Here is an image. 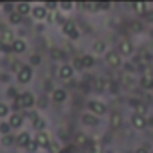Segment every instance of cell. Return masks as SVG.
Returning a JSON list of instances; mask_svg holds the SVG:
<instances>
[{"label": "cell", "mask_w": 153, "mask_h": 153, "mask_svg": "<svg viewBox=\"0 0 153 153\" xmlns=\"http://www.w3.org/2000/svg\"><path fill=\"white\" fill-rule=\"evenodd\" d=\"M105 61H106V65H110L112 68H117V67H121V63H123V56H121L117 51H108V52L105 54Z\"/></svg>", "instance_id": "cell-1"}, {"label": "cell", "mask_w": 153, "mask_h": 153, "mask_svg": "<svg viewBox=\"0 0 153 153\" xmlns=\"http://www.w3.org/2000/svg\"><path fill=\"white\" fill-rule=\"evenodd\" d=\"M61 31H63V34L68 36L70 40H78V38H79V31H78V27H76L74 22H65V24L61 25Z\"/></svg>", "instance_id": "cell-2"}, {"label": "cell", "mask_w": 153, "mask_h": 153, "mask_svg": "<svg viewBox=\"0 0 153 153\" xmlns=\"http://www.w3.org/2000/svg\"><path fill=\"white\" fill-rule=\"evenodd\" d=\"M88 110H90V114H94V115H105L106 114V105L103 103V101H97V99H94V101H90L88 103Z\"/></svg>", "instance_id": "cell-3"}, {"label": "cell", "mask_w": 153, "mask_h": 153, "mask_svg": "<svg viewBox=\"0 0 153 153\" xmlns=\"http://www.w3.org/2000/svg\"><path fill=\"white\" fill-rule=\"evenodd\" d=\"M58 76H59V79H63V81L72 79V76H74V67L68 65V63H63V65L59 67V70H58Z\"/></svg>", "instance_id": "cell-4"}, {"label": "cell", "mask_w": 153, "mask_h": 153, "mask_svg": "<svg viewBox=\"0 0 153 153\" xmlns=\"http://www.w3.org/2000/svg\"><path fill=\"white\" fill-rule=\"evenodd\" d=\"M131 126L135 128V130H142V128H146V124H148V119H146V115H142V114H131Z\"/></svg>", "instance_id": "cell-5"}, {"label": "cell", "mask_w": 153, "mask_h": 153, "mask_svg": "<svg viewBox=\"0 0 153 153\" xmlns=\"http://www.w3.org/2000/svg\"><path fill=\"white\" fill-rule=\"evenodd\" d=\"M133 43L131 42H128V40H123V42H119V45H117V52L121 54V56H131L133 54Z\"/></svg>", "instance_id": "cell-6"}, {"label": "cell", "mask_w": 153, "mask_h": 153, "mask_svg": "<svg viewBox=\"0 0 153 153\" xmlns=\"http://www.w3.org/2000/svg\"><path fill=\"white\" fill-rule=\"evenodd\" d=\"M47 15H49V11L45 9L43 4H42V6H33L31 16H33L34 20H47Z\"/></svg>", "instance_id": "cell-7"}, {"label": "cell", "mask_w": 153, "mask_h": 153, "mask_svg": "<svg viewBox=\"0 0 153 153\" xmlns=\"http://www.w3.org/2000/svg\"><path fill=\"white\" fill-rule=\"evenodd\" d=\"M18 78V83H29L31 81V78H33V68H31V65H24V68H22V72L16 76Z\"/></svg>", "instance_id": "cell-8"}, {"label": "cell", "mask_w": 153, "mask_h": 153, "mask_svg": "<svg viewBox=\"0 0 153 153\" xmlns=\"http://www.w3.org/2000/svg\"><path fill=\"white\" fill-rule=\"evenodd\" d=\"M51 99H52L54 103H58V105L65 103V101H67V90H65V88H54L52 94H51Z\"/></svg>", "instance_id": "cell-9"}, {"label": "cell", "mask_w": 153, "mask_h": 153, "mask_svg": "<svg viewBox=\"0 0 153 153\" xmlns=\"http://www.w3.org/2000/svg\"><path fill=\"white\" fill-rule=\"evenodd\" d=\"M20 103H22V108H33L36 105V97L31 92H25L20 96Z\"/></svg>", "instance_id": "cell-10"}, {"label": "cell", "mask_w": 153, "mask_h": 153, "mask_svg": "<svg viewBox=\"0 0 153 153\" xmlns=\"http://www.w3.org/2000/svg\"><path fill=\"white\" fill-rule=\"evenodd\" d=\"M15 42V34L11 29H4V31H0V43H4V45H13Z\"/></svg>", "instance_id": "cell-11"}, {"label": "cell", "mask_w": 153, "mask_h": 153, "mask_svg": "<svg viewBox=\"0 0 153 153\" xmlns=\"http://www.w3.org/2000/svg\"><path fill=\"white\" fill-rule=\"evenodd\" d=\"M7 123L11 124V128H13V130L22 128V124H24V115H22V114H18V112H15V114H11V115H9V121H7Z\"/></svg>", "instance_id": "cell-12"}, {"label": "cell", "mask_w": 153, "mask_h": 153, "mask_svg": "<svg viewBox=\"0 0 153 153\" xmlns=\"http://www.w3.org/2000/svg\"><path fill=\"white\" fill-rule=\"evenodd\" d=\"M81 123L85 124V126H97V123H99V119H97V115H94V114H83L81 115Z\"/></svg>", "instance_id": "cell-13"}, {"label": "cell", "mask_w": 153, "mask_h": 153, "mask_svg": "<svg viewBox=\"0 0 153 153\" xmlns=\"http://www.w3.org/2000/svg\"><path fill=\"white\" fill-rule=\"evenodd\" d=\"M36 142H38L40 148H47V146L51 144V139H49L47 131H40V133H36Z\"/></svg>", "instance_id": "cell-14"}, {"label": "cell", "mask_w": 153, "mask_h": 153, "mask_svg": "<svg viewBox=\"0 0 153 153\" xmlns=\"http://www.w3.org/2000/svg\"><path fill=\"white\" fill-rule=\"evenodd\" d=\"M25 49H27V43H25L24 40H15L13 45H11V51H13L15 54H22Z\"/></svg>", "instance_id": "cell-15"}, {"label": "cell", "mask_w": 153, "mask_h": 153, "mask_svg": "<svg viewBox=\"0 0 153 153\" xmlns=\"http://www.w3.org/2000/svg\"><path fill=\"white\" fill-rule=\"evenodd\" d=\"M92 51H94V54H106L108 51H106V43L103 42V40H97V42H94V45H92Z\"/></svg>", "instance_id": "cell-16"}, {"label": "cell", "mask_w": 153, "mask_h": 153, "mask_svg": "<svg viewBox=\"0 0 153 153\" xmlns=\"http://www.w3.org/2000/svg\"><path fill=\"white\" fill-rule=\"evenodd\" d=\"M31 140H33V139H31V135H29L27 131H24V133H20V135L16 137V144L22 146V148H27Z\"/></svg>", "instance_id": "cell-17"}, {"label": "cell", "mask_w": 153, "mask_h": 153, "mask_svg": "<svg viewBox=\"0 0 153 153\" xmlns=\"http://www.w3.org/2000/svg\"><path fill=\"white\" fill-rule=\"evenodd\" d=\"M81 63H83V68H92L96 65V58L92 54H85L81 56Z\"/></svg>", "instance_id": "cell-18"}, {"label": "cell", "mask_w": 153, "mask_h": 153, "mask_svg": "<svg viewBox=\"0 0 153 153\" xmlns=\"http://www.w3.org/2000/svg\"><path fill=\"white\" fill-rule=\"evenodd\" d=\"M9 22H11L13 25H20V24L24 22V16H22V15L15 9L13 13H9Z\"/></svg>", "instance_id": "cell-19"}, {"label": "cell", "mask_w": 153, "mask_h": 153, "mask_svg": "<svg viewBox=\"0 0 153 153\" xmlns=\"http://www.w3.org/2000/svg\"><path fill=\"white\" fill-rule=\"evenodd\" d=\"M140 87L142 88H146V90H151L153 88V78L148 74V76H142L140 78Z\"/></svg>", "instance_id": "cell-20"}, {"label": "cell", "mask_w": 153, "mask_h": 153, "mask_svg": "<svg viewBox=\"0 0 153 153\" xmlns=\"http://www.w3.org/2000/svg\"><path fill=\"white\" fill-rule=\"evenodd\" d=\"M74 144H78V146H85V144H88L87 135H85V133H76V135H74Z\"/></svg>", "instance_id": "cell-21"}, {"label": "cell", "mask_w": 153, "mask_h": 153, "mask_svg": "<svg viewBox=\"0 0 153 153\" xmlns=\"http://www.w3.org/2000/svg\"><path fill=\"white\" fill-rule=\"evenodd\" d=\"M16 11H18L22 16H25V15H31L33 6H29V4H18V6H16Z\"/></svg>", "instance_id": "cell-22"}, {"label": "cell", "mask_w": 153, "mask_h": 153, "mask_svg": "<svg viewBox=\"0 0 153 153\" xmlns=\"http://www.w3.org/2000/svg\"><path fill=\"white\" fill-rule=\"evenodd\" d=\"M33 126H34V130L40 133V131H43V130H45V121L38 115L36 119H33Z\"/></svg>", "instance_id": "cell-23"}, {"label": "cell", "mask_w": 153, "mask_h": 153, "mask_svg": "<svg viewBox=\"0 0 153 153\" xmlns=\"http://www.w3.org/2000/svg\"><path fill=\"white\" fill-rule=\"evenodd\" d=\"M110 126L112 128H119L121 126V115L119 114H112L110 115Z\"/></svg>", "instance_id": "cell-24"}, {"label": "cell", "mask_w": 153, "mask_h": 153, "mask_svg": "<svg viewBox=\"0 0 153 153\" xmlns=\"http://www.w3.org/2000/svg\"><path fill=\"white\" fill-rule=\"evenodd\" d=\"M16 144V137L13 135H2V146H13Z\"/></svg>", "instance_id": "cell-25"}, {"label": "cell", "mask_w": 153, "mask_h": 153, "mask_svg": "<svg viewBox=\"0 0 153 153\" xmlns=\"http://www.w3.org/2000/svg\"><path fill=\"white\" fill-rule=\"evenodd\" d=\"M11 112H9V105L6 103H0V119H4V117H9Z\"/></svg>", "instance_id": "cell-26"}, {"label": "cell", "mask_w": 153, "mask_h": 153, "mask_svg": "<svg viewBox=\"0 0 153 153\" xmlns=\"http://www.w3.org/2000/svg\"><path fill=\"white\" fill-rule=\"evenodd\" d=\"M51 58L52 59H65V52L59 49H51Z\"/></svg>", "instance_id": "cell-27"}, {"label": "cell", "mask_w": 153, "mask_h": 153, "mask_svg": "<svg viewBox=\"0 0 153 153\" xmlns=\"http://www.w3.org/2000/svg\"><path fill=\"white\" fill-rule=\"evenodd\" d=\"M13 128H11V124L9 123H0V133H2V135H9V131H11Z\"/></svg>", "instance_id": "cell-28"}, {"label": "cell", "mask_w": 153, "mask_h": 153, "mask_svg": "<svg viewBox=\"0 0 153 153\" xmlns=\"http://www.w3.org/2000/svg\"><path fill=\"white\" fill-rule=\"evenodd\" d=\"M58 9H61V11H70V9H74V4L72 2H59L58 4Z\"/></svg>", "instance_id": "cell-29"}, {"label": "cell", "mask_w": 153, "mask_h": 153, "mask_svg": "<svg viewBox=\"0 0 153 153\" xmlns=\"http://www.w3.org/2000/svg\"><path fill=\"white\" fill-rule=\"evenodd\" d=\"M22 68H24V65H22L20 61H13V63H11V70H13V72H16V76L22 72Z\"/></svg>", "instance_id": "cell-30"}, {"label": "cell", "mask_w": 153, "mask_h": 153, "mask_svg": "<svg viewBox=\"0 0 153 153\" xmlns=\"http://www.w3.org/2000/svg\"><path fill=\"white\" fill-rule=\"evenodd\" d=\"M29 61H31V67H34V65H40L42 63V58H40V54H33Z\"/></svg>", "instance_id": "cell-31"}, {"label": "cell", "mask_w": 153, "mask_h": 153, "mask_svg": "<svg viewBox=\"0 0 153 153\" xmlns=\"http://www.w3.org/2000/svg\"><path fill=\"white\" fill-rule=\"evenodd\" d=\"M6 94H7V97H11V99H13V101H15V99H18V97H20V96H18V94H16V90H15V88H13V87H9V88H7V92H6Z\"/></svg>", "instance_id": "cell-32"}, {"label": "cell", "mask_w": 153, "mask_h": 153, "mask_svg": "<svg viewBox=\"0 0 153 153\" xmlns=\"http://www.w3.org/2000/svg\"><path fill=\"white\" fill-rule=\"evenodd\" d=\"M38 148H40V146H38V142H36V139H33V140L29 142V146H27V149H29L31 153H34V151H36Z\"/></svg>", "instance_id": "cell-33"}, {"label": "cell", "mask_w": 153, "mask_h": 153, "mask_svg": "<svg viewBox=\"0 0 153 153\" xmlns=\"http://www.w3.org/2000/svg\"><path fill=\"white\" fill-rule=\"evenodd\" d=\"M133 9H135L139 15H144V11H146V4H135Z\"/></svg>", "instance_id": "cell-34"}, {"label": "cell", "mask_w": 153, "mask_h": 153, "mask_svg": "<svg viewBox=\"0 0 153 153\" xmlns=\"http://www.w3.org/2000/svg\"><path fill=\"white\" fill-rule=\"evenodd\" d=\"M90 153H103L101 144H92V146H90Z\"/></svg>", "instance_id": "cell-35"}, {"label": "cell", "mask_w": 153, "mask_h": 153, "mask_svg": "<svg viewBox=\"0 0 153 153\" xmlns=\"http://www.w3.org/2000/svg\"><path fill=\"white\" fill-rule=\"evenodd\" d=\"M72 67H74V70H76V68H78V70H81V68H83L81 58H76V59H74V65H72Z\"/></svg>", "instance_id": "cell-36"}, {"label": "cell", "mask_w": 153, "mask_h": 153, "mask_svg": "<svg viewBox=\"0 0 153 153\" xmlns=\"http://www.w3.org/2000/svg\"><path fill=\"white\" fill-rule=\"evenodd\" d=\"M131 27H133V31H135V33H140V31H142V25H140L139 22H133V24H131Z\"/></svg>", "instance_id": "cell-37"}, {"label": "cell", "mask_w": 153, "mask_h": 153, "mask_svg": "<svg viewBox=\"0 0 153 153\" xmlns=\"http://www.w3.org/2000/svg\"><path fill=\"white\" fill-rule=\"evenodd\" d=\"M133 153H149V151H148V148H146V146H140V148H137Z\"/></svg>", "instance_id": "cell-38"}, {"label": "cell", "mask_w": 153, "mask_h": 153, "mask_svg": "<svg viewBox=\"0 0 153 153\" xmlns=\"http://www.w3.org/2000/svg\"><path fill=\"white\" fill-rule=\"evenodd\" d=\"M58 153H68V151H67V149H61V151H58Z\"/></svg>", "instance_id": "cell-39"}]
</instances>
